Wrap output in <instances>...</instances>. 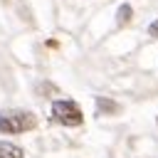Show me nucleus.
<instances>
[{
    "instance_id": "20e7f679",
    "label": "nucleus",
    "mask_w": 158,
    "mask_h": 158,
    "mask_svg": "<svg viewBox=\"0 0 158 158\" xmlns=\"http://www.w3.org/2000/svg\"><path fill=\"white\" fill-rule=\"evenodd\" d=\"M96 109H99V114H118V104L111 101V99H106V96L96 99Z\"/></svg>"
},
{
    "instance_id": "39448f33",
    "label": "nucleus",
    "mask_w": 158,
    "mask_h": 158,
    "mask_svg": "<svg viewBox=\"0 0 158 158\" xmlns=\"http://www.w3.org/2000/svg\"><path fill=\"white\" fill-rule=\"evenodd\" d=\"M116 15H118V17H116V22H118V25H126V22L131 20L133 10H131V5H126V2H123V5L118 7V12H116Z\"/></svg>"
},
{
    "instance_id": "423d86ee",
    "label": "nucleus",
    "mask_w": 158,
    "mask_h": 158,
    "mask_svg": "<svg viewBox=\"0 0 158 158\" xmlns=\"http://www.w3.org/2000/svg\"><path fill=\"white\" fill-rule=\"evenodd\" d=\"M148 35H151V37H156V40H158V20H156V22H151V25H148Z\"/></svg>"
},
{
    "instance_id": "f03ea898",
    "label": "nucleus",
    "mask_w": 158,
    "mask_h": 158,
    "mask_svg": "<svg viewBox=\"0 0 158 158\" xmlns=\"http://www.w3.org/2000/svg\"><path fill=\"white\" fill-rule=\"evenodd\" d=\"M52 118L59 121L62 126H79L84 121V114L81 109L77 106V101L72 99H59L52 104Z\"/></svg>"
},
{
    "instance_id": "7ed1b4c3",
    "label": "nucleus",
    "mask_w": 158,
    "mask_h": 158,
    "mask_svg": "<svg viewBox=\"0 0 158 158\" xmlns=\"http://www.w3.org/2000/svg\"><path fill=\"white\" fill-rule=\"evenodd\" d=\"M0 158H22V148L7 141H0Z\"/></svg>"
},
{
    "instance_id": "f257e3e1",
    "label": "nucleus",
    "mask_w": 158,
    "mask_h": 158,
    "mask_svg": "<svg viewBox=\"0 0 158 158\" xmlns=\"http://www.w3.org/2000/svg\"><path fill=\"white\" fill-rule=\"evenodd\" d=\"M37 126L35 114L25 109H7L0 114V133H25Z\"/></svg>"
}]
</instances>
